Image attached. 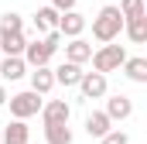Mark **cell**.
<instances>
[{"label": "cell", "instance_id": "obj_17", "mask_svg": "<svg viewBox=\"0 0 147 144\" xmlns=\"http://www.w3.org/2000/svg\"><path fill=\"white\" fill-rule=\"evenodd\" d=\"M110 127H113V120L106 117V110H92V113L86 117V134H89V137H103Z\"/></svg>", "mask_w": 147, "mask_h": 144}, {"label": "cell", "instance_id": "obj_24", "mask_svg": "<svg viewBox=\"0 0 147 144\" xmlns=\"http://www.w3.org/2000/svg\"><path fill=\"white\" fill-rule=\"evenodd\" d=\"M7 103V89H3V82H0V107Z\"/></svg>", "mask_w": 147, "mask_h": 144}, {"label": "cell", "instance_id": "obj_4", "mask_svg": "<svg viewBox=\"0 0 147 144\" xmlns=\"http://www.w3.org/2000/svg\"><path fill=\"white\" fill-rule=\"evenodd\" d=\"M41 93L34 89H24V93H14L10 96V117H17V120H28V117H34L38 110H41Z\"/></svg>", "mask_w": 147, "mask_h": 144}, {"label": "cell", "instance_id": "obj_16", "mask_svg": "<svg viewBox=\"0 0 147 144\" xmlns=\"http://www.w3.org/2000/svg\"><path fill=\"white\" fill-rule=\"evenodd\" d=\"M120 69H123V75H127L130 82H137V86L147 82V58H130V55H127Z\"/></svg>", "mask_w": 147, "mask_h": 144}, {"label": "cell", "instance_id": "obj_22", "mask_svg": "<svg viewBox=\"0 0 147 144\" xmlns=\"http://www.w3.org/2000/svg\"><path fill=\"white\" fill-rule=\"evenodd\" d=\"M99 144H130V134H123V130H116V127H110L103 137H99Z\"/></svg>", "mask_w": 147, "mask_h": 144}, {"label": "cell", "instance_id": "obj_9", "mask_svg": "<svg viewBox=\"0 0 147 144\" xmlns=\"http://www.w3.org/2000/svg\"><path fill=\"white\" fill-rule=\"evenodd\" d=\"M31 141V127H28V120H10L3 130H0V144H28Z\"/></svg>", "mask_w": 147, "mask_h": 144}, {"label": "cell", "instance_id": "obj_19", "mask_svg": "<svg viewBox=\"0 0 147 144\" xmlns=\"http://www.w3.org/2000/svg\"><path fill=\"white\" fill-rule=\"evenodd\" d=\"M45 144H72L69 124H45Z\"/></svg>", "mask_w": 147, "mask_h": 144}, {"label": "cell", "instance_id": "obj_12", "mask_svg": "<svg viewBox=\"0 0 147 144\" xmlns=\"http://www.w3.org/2000/svg\"><path fill=\"white\" fill-rule=\"evenodd\" d=\"M51 72H55V86H65V89L69 86H79V79H82V65L79 62H69V58L58 69H51Z\"/></svg>", "mask_w": 147, "mask_h": 144}, {"label": "cell", "instance_id": "obj_15", "mask_svg": "<svg viewBox=\"0 0 147 144\" xmlns=\"http://www.w3.org/2000/svg\"><path fill=\"white\" fill-rule=\"evenodd\" d=\"M28 45V35L24 31H0V52L3 55H21Z\"/></svg>", "mask_w": 147, "mask_h": 144}, {"label": "cell", "instance_id": "obj_20", "mask_svg": "<svg viewBox=\"0 0 147 144\" xmlns=\"http://www.w3.org/2000/svg\"><path fill=\"white\" fill-rule=\"evenodd\" d=\"M120 14H123V21L144 17V14H147V3H144V0H120Z\"/></svg>", "mask_w": 147, "mask_h": 144}, {"label": "cell", "instance_id": "obj_3", "mask_svg": "<svg viewBox=\"0 0 147 144\" xmlns=\"http://www.w3.org/2000/svg\"><path fill=\"white\" fill-rule=\"evenodd\" d=\"M123 58H127V48H123V45H113V41H106L103 48H96V52L89 55V62H92L96 72H116L123 65Z\"/></svg>", "mask_w": 147, "mask_h": 144}, {"label": "cell", "instance_id": "obj_14", "mask_svg": "<svg viewBox=\"0 0 147 144\" xmlns=\"http://www.w3.org/2000/svg\"><path fill=\"white\" fill-rule=\"evenodd\" d=\"M31 89L41 93V96H48L55 89V72L48 69V65H34V72H31Z\"/></svg>", "mask_w": 147, "mask_h": 144}, {"label": "cell", "instance_id": "obj_10", "mask_svg": "<svg viewBox=\"0 0 147 144\" xmlns=\"http://www.w3.org/2000/svg\"><path fill=\"white\" fill-rule=\"evenodd\" d=\"M106 117H110L113 124H116V120H130V117H134V100L123 96V93L110 96V100H106Z\"/></svg>", "mask_w": 147, "mask_h": 144}, {"label": "cell", "instance_id": "obj_21", "mask_svg": "<svg viewBox=\"0 0 147 144\" xmlns=\"http://www.w3.org/2000/svg\"><path fill=\"white\" fill-rule=\"evenodd\" d=\"M0 31H24V17L14 14V10H7V14L0 17Z\"/></svg>", "mask_w": 147, "mask_h": 144}, {"label": "cell", "instance_id": "obj_6", "mask_svg": "<svg viewBox=\"0 0 147 144\" xmlns=\"http://www.w3.org/2000/svg\"><path fill=\"white\" fill-rule=\"evenodd\" d=\"M55 31H58L62 38H79L82 31H86V17H82L75 7H72V10H62V14H58V28H55Z\"/></svg>", "mask_w": 147, "mask_h": 144}, {"label": "cell", "instance_id": "obj_8", "mask_svg": "<svg viewBox=\"0 0 147 144\" xmlns=\"http://www.w3.org/2000/svg\"><path fill=\"white\" fill-rule=\"evenodd\" d=\"M24 75H28V62L21 55H3V62H0V82H17Z\"/></svg>", "mask_w": 147, "mask_h": 144}, {"label": "cell", "instance_id": "obj_1", "mask_svg": "<svg viewBox=\"0 0 147 144\" xmlns=\"http://www.w3.org/2000/svg\"><path fill=\"white\" fill-rule=\"evenodd\" d=\"M120 35H123V14H120V7L116 3L99 7V14L92 17V38L106 45V41H116Z\"/></svg>", "mask_w": 147, "mask_h": 144}, {"label": "cell", "instance_id": "obj_5", "mask_svg": "<svg viewBox=\"0 0 147 144\" xmlns=\"http://www.w3.org/2000/svg\"><path fill=\"white\" fill-rule=\"evenodd\" d=\"M79 89H82V100H103L106 96V89H110V82H106V72H82V79H79Z\"/></svg>", "mask_w": 147, "mask_h": 144}, {"label": "cell", "instance_id": "obj_11", "mask_svg": "<svg viewBox=\"0 0 147 144\" xmlns=\"http://www.w3.org/2000/svg\"><path fill=\"white\" fill-rule=\"evenodd\" d=\"M31 24H34V35H48V31H55L58 28V10L48 3V7H38L34 17H31Z\"/></svg>", "mask_w": 147, "mask_h": 144}, {"label": "cell", "instance_id": "obj_13", "mask_svg": "<svg viewBox=\"0 0 147 144\" xmlns=\"http://www.w3.org/2000/svg\"><path fill=\"white\" fill-rule=\"evenodd\" d=\"M89 55H92V45L86 41V38H69V45H65V58L69 62H79V65H86L89 62Z\"/></svg>", "mask_w": 147, "mask_h": 144}, {"label": "cell", "instance_id": "obj_23", "mask_svg": "<svg viewBox=\"0 0 147 144\" xmlns=\"http://www.w3.org/2000/svg\"><path fill=\"white\" fill-rule=\"evenodd\" d=\"M75 3H79V0H51V7H55L58 14H62V10H72Z\"/></svg>", "mask_w": 147, "mask_h": 144}, {"label": "cell", "instance_id": "obj_7", "mask_svg": "<svg viewBox=\"0 0 147 144\" xmlns=\"http://www.w3.org/2000/svg\"><path fill=\"white\" fill-rule=\"evenodd\" d=\"M41 124H69V117H72V107L65 103V100H48V103H41Z\"/></svg>", "mask_w": 147, "mask_h": 144}, {"label": "cell", "instance_id": "obj_18", "mask_svg": "<svg viewBox=\"0 0 147 144\" xmlns=\"http://www.w3.org/2000/svg\"><path fill=\"white\" fill-rule=\"evenodd\" d=\"M123 35L130 38L134 45H144V41H147V14H144V17H130V21H123Z\"/></svg>", "mask_w": 147, "mask_h": 144}, {"label": "cell", "instance_id": "obj_2", "mask_svg": "<svg viewBox=\"0 0 147 144\" xmlns=\"http://www.w3.org/2000/svg\"><path fill=\"white\" fill-rule=\"evenodd\" d=\"M62 48V35L58 31H48V35H41V38H34V41H28L24 45V52H21V58L34 69V65H48L51 62V55Z\"/></svg>", "mask_w": 147, "mask_h": 144}]
</instances>
